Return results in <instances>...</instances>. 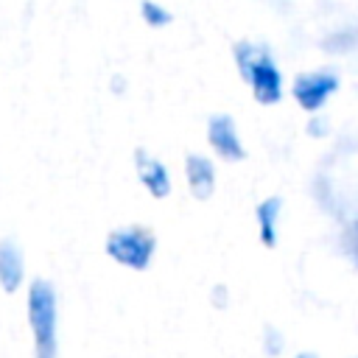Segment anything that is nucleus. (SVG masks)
I'll use <instances>...</instances> for the list:
<instances>
[{"label": "nucleus", "instance_id": "nucleus-3", "mask_svg": "<svg viewBox=\"0 0 358 358\" xmlns=\"http://www.w3.org/2000/svg\"><path fill=\"white\" fill-rule=\"evenodd\" d=\"M103 252L131 268V271H145L154 260V252H157V235L151 227L145 224H126V227H115L106 232V241H103Z\"/></svg>", "mask_w": 358, "mask_h": 358}, {"label": "nucleus", "instance_id": "nucleus-11", "mask_svg": "<svg viewBox=\"0 0 358 358\" xmlns=\"http://www.w3.org/2000/svg\"><path fill=\"white\" fill-rule=\"evenodd\" d=\"M294 358H319V355H316V352H296Z\"/></svg>", "mask_w": 358, "mask_h": 358}, {"label": "nucleus", "instance_id": "nucleus-2", "mask_svg": "<svg viewBox=\"0 0 358 358\" xmlns=\"http://www.w3.org/2000/svg\"><path fill=\"white\" fill-rule=\"evenodd\" d=\"M28 324L34 336V358H59V294L45 277L31 280L25 294Z\"/></svg>", "mask_w": 358, "mask_h": 358}, {"label": "nucleus", "instance_id": "nucleus-1", "mask_svg": "<svg viewBox=\"0 0 358 358\" xmlns=\"http://www.w3.org/2000/svg\"><path fill=\"white\" fill-rule=\"evenodd\" d=\"M235 67L243 78V84L252 90L255 101L260 106H274L282 101V73L271 56V50L263 42L238 39L232 48Z\"/></svg>", "mask_w": 358, "mask_h": 358}, {"label": "nucleus", "instance_id": "nucleus-6", "mask_svg": "<svg viewBox=\"0 0 358 358\" xmlns=\"http://www.w3.org/2000/svg\"><path fill=\"white\" fill-rule=\"evenodd\" d=\"M134 171H137V179L143 182V187L148 190V196H154V199L171 196V173H168L162 159L151 157L145 148H137L134 151Z\"/></svg>", "mask_w": 358, "mask_h": 358}, {"label": "nucleus", "instance_id": "nucleus-7", "mask_svg": "<svg viewBox=\"0 0 358 358\" xmlns=\"http://www.w3.org/2000/svg\"><path fill=\"white\" fill-rule=\"evenodd\" d=\"M185 176L190 196L199 201H207L215 193V165L204 154H187L185 157Z\"/></svg>", "mask_w": 358, "mask_h": 358}, {"label": "nucleus", "instance_id": "nucleus-4", "mask_svg": "<svg viewBox=\"0 0 358 358\" xmlns=\"http://www.w3.org/2000/svg\"><path fill=\"white\" fill-rule=\"evenodd\" d=\"M336 92H338V76L333 70H308V73H299L291 84V95L296 106L310 115L319 112Z\"/></svg>", "mask_w": 358, "mask_h": 358}, {"label": "nucleus", "instance_id": "nucleus-10", "mask_svg": "<svg viewBox=\"0 0 358 358\" xmlns=\"http://www.w3.org/2000/svg\"><path fill=\"white\" fill-rule=\"evenodd\" d=\"M140 17H143V22L148 28H165V25L173 22V14L157 0H143L140 3Z\"/></svg>", "mask_w": 358, "mask_h": 358}, {"label": "nucleus", "instance_id": "nucleus-5", "mask_svg": "<svg viewBox=\"0 0 358 358\" xmlns=\"http://www.w3.org/2000/svg\"><path fill=\"white\" fill-rule=\"evenodd\" d=\"M207 143L224 162H241L246 159V145L238 134L235 117L227 112H215L207 117Z\"/></svg>", "mask_w": 358, "mask_h": 358}, {"label": "nucleus", "instance_id": "nucleus-8", "mask_svg": "<svg viewBox=\"0 0 358 358\" xmlns=\"http://www.w3.org/2000/svg\"><path fill=\"white\" fill-rule=\"evenodd\" d=\"M22 277H25L22 249L14 238H3L0 241V288L6 294H17L22 288Z\"/></svg>", "mask_w": 358, "mask_h": 358}, {"label": "nucleus", "instance_id": "nucleus-9", "mask_svg": "<svg viewBox=\"0 0 358 358\" xmlns=\"http://www.w3.org/2000/svg\"><path fill=\"white\" fill-rule=\"evenodd\" d=\"M280 213H282V199L280 196H266L257 207H255V221H257V235L260 243L266 249L277 246V235H280Z\"/></svg>", "mask_w": 358, "mask_h": 358}]
</instances>
